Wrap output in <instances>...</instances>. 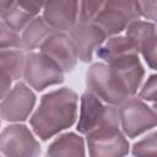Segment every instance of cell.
<instances>
[{
    "label": "cell",
    "instance_id": "obj_1",
    "mask_svg": "<svg viewBox=\"0 0 157 157\" xmlns=\"http://www.w3.org/2000/svg\"><path fill=\"white\" fill-rule=\"evenodd\" d=\"M77 107L78 96L69 87L45 93L29 119L33 132L43 141L54 137L74 125L77 118Z\"/></svg>",
    "mask_w": 157,
    "mask_h": 157
},
{
    "label": "cell",
    "instance_id": "obj_2",
    "mask_svg": "<svg viewBox=\"0 0 157 157\" xmlns=\"http://www.w3.org/2000/svg\"><path fill=\"white\" fill-rule=\"evenodd\" d=\"M86 87L87 92L102 102L115 107L131 97L117 74L104 63H94L88 67L86 74Z\"/></svg>",
    "mask_w": 157,
    "mask_h": 157
},
{
    "label": "cell",
    "instance_id": "obj_3",
    "mask_svg": "<svg viewBox=\"0 0 157 157\" xmlns=\"http://www.w3.org/2000/svg\"><path fill=\"white\" fill-rule=\"evenodd\" d=\"M119 115L115 105L107 104L91 94L82 93L80 98V114L77 121V131L88 135L102 129H119Z\"/></svg>",
    "mask_w": 157,
    "mask_h": 157
},
{
    "label": "cell",
    "instance_id": "obj_4",
    "mask_svg": "<svg viewBox=\"0 0 157 157\" xmlns=\"http://www.w3.org/2000/svg\"><path fill=\"white\" fill-rule=\"evenodd\" d=\"M140 20L137 1H105L93 20L107 38L119 36L128 26Z\"/></svg>",
    "mask_w": 157,
    "mask_h": 157
},
{
    "label": "cell",
    "instance_id": "obj_5",
    "mask_svg": "<svg viewBox=\"0 0 157 157\" xmlns=\"http://www.w3.org/2000/svg\"><path fill=\"white\" fill-rule=\"evenodd\" d=\"M121 132L134 139L156 126V109L137 97H130L118 107Z\"/></svg>",
    "mask_w": 157,
    "mask_h": 157
},
{
    "label": "cell",
    "instance_id": "obj_6",
    "mask_svg": "<svg viewBox=\"0 0 157 157\" xmlns=\"http://www.w3.org/2000/svg\"><path fill=\"white\" fill-rule=\"evenodd\" d=\"M22 78L36 91H43L50 86L64 82V72L39 52L25 54Z\"/></svg>",
    "mask_w": 157,
    "mask_h": 157
},
{
    "label": "cell",
    "instance_id": "obj_7",
    "mask_svg": "<svg viewBox=\"0 0 157 157\" xmlns=\"http://www.w3.org/2000/svg\"><path fill=\"white\" fill-rule=\"evenodd\" d=\"M0 153L4 157H38L40 145L29 128L13 123L0 132Z\"/></svg>",
    "mask_w": 157,
    "mask_h": 157
},
{
    "label": "cell",
    "instance_id": "obj_8",
    "mask_svg": "<svg viewBox=\"0 0 157 157\" xmlns=\"http://www.w3.org/2000/svg\"><path fill=\"white\" fill-rule=\"evenodd\" d=\"M36 104V94L25 83L17 82L0 101V118L10 123L25 121Z\"/></svg>",
    "mask_w": 157,
    "mask_h": 157
},
{
    "label": "cell",
    "instance_id": "obj_9",
    "mask_svg": "<svg viewBox=\"0 0 157 157\" xmlns=\"http://www.w3.org/2000/svg\"><path fill=\"white\" fill-rule=\"evenodd\" d=\"M90 157H125L129 142L120 129H102L86 135Z\"/></svg>",
    "mask_w": 157,
    "mask_h": 157
},
{
    "label": "cell",
    "instance_id": "obj_10",
    "mask_svg": "<svg viewBox=\"0 0 157 157\" xmlns=\"http://www.w3.org/2000/svg\"><path fill=\"white\" fill-rule=\"evenodd\" d=\"M39 53L50 59L64 74L72 71L78 60L69 34L63 32H53L39 47Z\"/></svg>",
    "mask_w": 157,
    "mask_h": 157
},
{
    "label": "cell",
    "instance_id": "obj_11",
    "mask_svg": "<svg viewBox=\"0 0 157 157\" xmlns=\"http://www.w3.org/2000/svg\"><path fill=\"white\" fill-rule=\"evenodd\" d=\"M43 20L54 32H70L78 22V1L56 0L43 4Z\"/></svg>",
    "mask_w": 157,
    "mask_h": 157
},
{
    "label": "cell",
    "instance_id": "obj_12",
    "mask_svg": "<svg viewBox=\"0 0 157 157\" xmlns=\"http://www.w3.org/2000/svg\"><path fill=\"white\" fill-rule=\"evenodd\" d=\"M67 34L75 47L78 60L83 63L92 61L94 52H97L107 39L96 25L86 22H77Z\"/></svg>",
    "mask_w": 157,
    "mask_h": 157
},
{
    "label": "cell",
    "instance_id": "obj_13",
    "mask_svg": "<svg viewBox=\"0 0 157 157\" xmlns=\"http://www.w3.org/2000/svg\"><path fill=\"white\" fill-rule=\"evenodd\" d=\"M42 10V2L0 0V20L16 33L22 32Z\"/></svg>",
    "mask_w": 157,
    "mask_h": 157
},
{
    "label": "cell",
    "instance_id": "obj_14",
    "mask_svg": "<svg viewBox=\"0 0 157 157\" xmlns=\"http://www.w3.org/2000/svg\"><path fill=\"white\" fill-rule=\"evenodd\" d=\"M108 65L126 87L130 96L134 97L137 93V90L140 88L141 82L145 77V69L139 59V54H132L117 59Z\"/></svg>",
    "mask_w": 157,
    "mask_h": 157
},
{
    "label": "cell",
    "instance_id": "obj_15",
    "mask_svg": "<svg viewBox=\"0 0 157 157\" xmlns=\"http://www.w3.org/2000/svg\"><path fill=\"white\" fill-rule=\"evenodd\" d=\"M45 157H86L85 140L75 132L60 134L48 146Z\"/></svg>",
    "mask_w": 157,
    "mask_h": 157
},
{
    "label": "cell",
    "instance_id": "obj_16",
    "mask_svg": "<svg viewBox=\"0 0 157 157\" xmlns=\"http://www.w3.org/2000/svg\"><path fill=\"white\" fill-rule=\"evenodd\" d=\"M97 56L104 64H109L117 59L139 54L134 44L125 36H114L104 40V43L97 49Z\"/></svg>",
    "mask_w": 157,
    "mask_h": 157
},
{
    "label": "cell",
    "instance_id": "obj_17",
    "mask_svg": "<svg viewBox=\"0 0 157 157\" xmlns=\"http://www.w3.org/2000/svg\"><path fill=\"white\" fill-rule=\"evenodd\" d=\"M54 31L47 25L42 16L34 17L22 31L21 37V49L23 52H33L39 48L42 43L53 33Z\"/></svg>",
    "mask_w": 157,
    "mask_h": 157
},
{
    "label": "cell",
    "instance_id": "obj_18",
    "mask_svg": "<svg viewBox=\"0 0 157 157\" xmlns=\"http://www.w3.org/2000/svg\"><path fill=\"white\" fill-rule=\"evenodd\" d=\"M125 37L134 44L137 53L151 39L156 38V25L148 21L137 20L128 26L125 29Z\"/></svg>",
    "mask_w": 157,
    "mask_h": 157
},
{
    "label": "cell",
    "instance_id": "obj_19",
    "mask_svg": "<svg viewBox=\"0 0 157 157\" xmlns=\"http://www.w3.org/2000/svg\"><path fill=\"white\" fill-rule=\"evenodd\" d=\"M25 53L22 49H0V71L9 74L13 81L22 78Z\"/></svg>",
    "mask_w": 157,
    "mask_h": 157
},
{
    "label": "cell",
    "instance_id": "obj_20",
    "mask_svg": "<svg viewBox=\"0 0 157 157\" xmlns=\"http://www.w3.org/2000/svg\"><path fill=\"white\" fill-rule=\"evenodd\" d=\"M135 157H157V134L153 130L132 146Z\"/></svg>",
    "mask_w": 157,
    "mask_h": 157
},
{
    "label": "cell",
    "instance_id": "obj_21",
    "mask_svg": "<svg viewBox=\"0 0 157 157\" xmlns=\"http://www.w3.org/2000/svg\"><path fill=\"white\" fill-rule=\"evenodd\" d=\"M0 49H21V37L0 20Z\"/></svg>",
    "mask_w": 157,
    "mask_h": 157
},
{
    "label": "cell",
    "instance_id": "obj_22",
    "mask_svg": "<svg viewBox=\"0 0 157 157\" xmlns=\"http://www.w3.org/2000/svg\"><path fill=\"white\" fill-rule=\"evenodd\" d=\"M104 1H82L80 2L78 11V22L92 23L97 13L102 9Z\"/></svg>",
    "mask_w": 157,
    "mask_h": 157
},
{
    "label": "cell",
    "instance_id": "obj_23",
    "mask_svg": "<svg viewBox=\"0 0 157 157\" xmlns=\"http://www.w3.org/2000/svg\"><path fill=\"white\" fill-rule=\"evenodd\" d=\"M156 90H157V76L153 74L147 78V81L141 87L137 98H140L144 102L146 101V102L155 103L156 102Z\"/></svg>",
    "mask_w": 157,
    "mask_h": 157
},
{
    "label": "cell",
    "instance_id": "obj_24",
    "mask_svg": "<svg viewBox=\"0 0 157 157\" xmlns=\"http://www.w3.org/2000/svg\"><path fill=\"white\" fill-rule=\"evenodd\" d=\"M140 17H145L148 22H156V12H157V1H137Z\"/></svg>",
    "mask_w": 157,
    "mask_h": 157
},
{
    "label": "cell",
    "instance_id": "obj_25",
    "mask_svg": "<svg viewBox=\"0 0 157 157\" xmlns=\"http://www.w3.org/2000/svg\"><path fill=\"white\" fill-rule=\"evenodd\" d=\"M140 53L142 54L145 61L147 63V65L150 66V69L156 70V38L151 39L150 42H147L141 49Z\"/></svg>",
    "mask_w": 157,
    "mask_h": 157
},
{
    "label": "cell",
    "instance_id": "obj_26",
    "mask_svg": "<svg viewBox=\"0 0 157 157\" xmlns=\"http://www.w3.org/2000/svg\"><path fill=\"white\" fill-rule=\"evenodd\" d=\"M12 77L4 72V71H0V101L10 92V90L12 88Z\"/></svg>",
    "mask_w": 157,
    "mask_h": 157
},
{
    "label": "cell",
    "instance_id": "obj_27",
    "mask_svg": "<svg viewBox=\"0 0 157 157\" xmlns=\"http://www.w3.org/2000/svg\"><path fill=\"white\" fill-rule=\"evenodd\" d=\"M0 157H4V156H2V155H0Z\"/></svg>",
    "mask_w": 157,
    "mask_h": 157
}]
</instances>
